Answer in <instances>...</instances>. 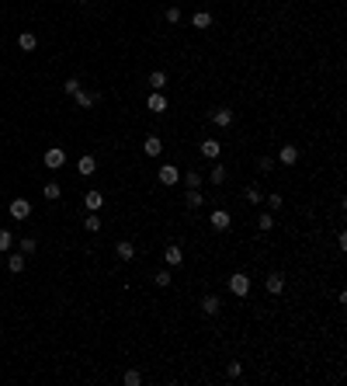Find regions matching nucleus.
I'll return each mask as SVG.
<instances>
[{"label":"nucleus","instance_id":"f257e3e1","mask_svg":"<svg viewBox=\"0 0 347 386\" xmlns=\"http://www.w3.org/2000/svg\"><path fill=\"white\" fill-rule=\"evenodd\" d=\"M229 292H233V296H240V300H243V296H247V292H250V278H247V275H243V272H236V275H229Z\"/></svg>","mask_w":347,"mask_h":386},{"label":"nucleus","instance_id":"f03ea898","mask_svg":"<svg viewBox=\"0 0 347 386\" xmlns=\"http://www.w3.org/2000/svg\"><path fill=\"white\" fill-rule=\"evenodd\" d=\"M208 223H212V230H215V233H222V230H229V223H233V220H229V212H226V209H212Z\"/></svg>","mask_w":347,"mask_h":386},{"label":"nucleus","instance_id":"7ed1b4c3","mask_svg":"<svg viewBox=\"0 0 347 386\" xmlns=\"http://www.w3.org/2000/svg\"><path fill=\"white\" fill-rule=\"evenodd\" d=\"M63 164H66V154H63L59 146H49V150H45V167H49V170H59Z\"/></svg>","mask_w":347,"mask_h":386},{"label":"nucleus","instance_id":"20e7f679","mask_svg":"<svg viewBox=\"0 0 347 386\" xmlns=\"http://www.w3.org/2000/svg\"><path fill=\"white\" fill-rule=\"evenodd\" d=\"M177 181H181V170H177L174 164H163V167H160V184H167V188H174Z\"/></svg>","mask_w":347,"mask_h":386},{"label":"nucleus","instance_id":"39448f33","mask_svg":"<svg viewBox=\"0 0 347 386\" xmlns=\"http://www.w3.org/2000/svg\"><path fill=\"white\" fill-rule=\"evenodd\" d=\"M10 216H14V220H28V216H31V202H28V198H14V202H10Z\"/></svg>","mask_w":347,"mask_h":386},{"label":"nucleus","instance_id":"423d86ee","mask_svg":"<svg viewBox=\"0 0 347 386\" xmlns=\"http://www.w3.org/2000/svg\"><path fill=\"white\" fill-rule=\"evenodd\" d=\"M264 289H268L271 296H278V292L285 289V275H281V272H271V275L264 278Z\"/></svg>","mask_w":347,"mask_h":386},{"label":"nucleus","instance_id":"0eeeda50","mask_svg":"<svg viewBox=\"0 0 347 386\" xmlns=\"http://www.w3.org/2000/svg\"><path fill=\"white\" fill-rule=\"evenodd\" d=\"M146 108H149V112H156V115H160V112H167V98H163V90H153V94H149V101H146Z\"/></svg>","mask_w":347,"mask_h":386},{"label":"nucleus","instance_id":"6e6552de","mask_svg":"<svg viewBox=\"0 0 347 386\" xmlns=\"http://www.w3.org/2000/svg\"><path fill=\"white\" fill-rule=\"evenodd\" d=\"M219 154H222V143H219V140H202V156L219 160Z\"/></svg>","mask_w":347,"mask_h":386},{"label":"nucleus","instance_id":"1a4fd4ad","mask_svg":"<svg viewBox=\"0 0 347 386\" xmlns=\"http://www.w3.org/2000/svg\"><path fill=\"white\" fill-rule=\"evenodd\" d=\"M278 160H281L285 167H292V164H299V146H292V143H288V146H281V154H278Z\"/></svg>","mask_w":347,"mask_h":386},{"label":"nucleus","instance_id":"9d476101","mask_svg":"<svg viewBox=\"0 0 347 386\" xmlns=\"http://www.w3.org/2000/svg\"><path fill=\"white\" fill-rule=\"evenodd\" d=\"M115 254H118V261H132V258H136V247H132L129 240H118V244H115Z\"/></svg>","mask_w":347,"mask_h":386},{"label":"nucleus","instance_id":"9b49d317","mask_svg":"<svg viewBox=\"0 0 347 386\" xmlns=\"http://www.w3.org/2000/svg\"><path fill=\"white\" fill-rule=\"evenodd\" d=\"M142 150H146V156H160V154H163V143H160V136H146Z\"/></svg>","mask_w":347,"mask_h":386},{"label":"nucleus","instance_id":"f8f14e48","mask_svg":"<svg viewBox=\"0 0 347 386\" xmlns=\"http://www.w3.org/2000/svg\"><path fill=\"white\" fill-rule=\"evenodd\" d=\"M212 122H215L219 129H226V126H233V112H229V108H219V112H212Z\"/></svg>","mask_w":347,"mask_h":386},{"label":"nucleus","instance_id":"ddd939ff","mask_svg":"<svg viewBox=\"0 0 347 386\" xmlns=\"http://www.w3.org/2000/svg\"><path fill=\"white\" fill-rule=\"evenodd\" d=\"M219 310H222V303H219V296H205V300H202V313H205V316H215Z\"/></svg>","mask_w":347,"mask_h":386},{"label":"nucleus","instance_id":"4468645a","mask_svg":"<svg viewBox=\"0 0 347 386\" xmlns=\"http://www.w3.org/2000/svg\"><path fill=\"white\" fill-rule=\"evenodd\" d=\"M83 206H87L90 212H97V209L104 206V195H101V192H87V198H83Z\"/></svg>","mask_w":347,"mask_h":386},{"label":"nucleus","instance_id":"2eb2a0df","mask_svg":"<svg viewBox=\"0 0 347 386\" xmlns=\"http://www.w3.org/2000/svg\"><path fill=\"white\" fill-rule=\"evenodd\" d=\"M17 46H21V49H24V52H31V49H35V46H38V38H35V35H31V32H21V35H17Z\"/></svg>","mask_w":347,"mask_h":386},{"label":"nucleus","instance_id":"dca6fc26","mask_svg":"<svg viewBox=\"0 0 347 386\" xmlns=\"http://www.w3.org/2000/svg\"><path fill=\"white\" fill-rule=\"evenodd\" d=\"M76 170H80L83 178H90V174L97 170V164H94V156H80V164H76Z\"/></svg>","mask_w":347,"mask_h":386},{"label":"nucleus","instance_id":"f3484780","mask_svg":"<svg viewBox=\"0 0 347 386\" xmlns=\"http://www.w3.org/2000/svg\"><path fill=\"white\" fill-rule=\"evenodd\" d=\"M149 87H153V90H163V87H167V74H163V70H153V74H149Z\"/></svg>","mask_w":347,"mask_h":386},{"label":"nucleus","instance_id":"a211bd4d","mask_svg":"<svg viewBox=\"0 0 347 386\" xmlns=\"http://www.w3.org/2000/svg\"><path fill=\"white\" fill-rule=\"evenodd\" d=\"M163 258H167V264H181V261H184V254H181V247H174V244H170V247L163 250Z\"/></svg>","mask_w":347,"mask_h":386},{"label":"nucleus","instance_id":"6ab92c4d","mask_svg":"<svg viewBox=\"0 0 347 386\" xmlns=\"http://www.w3.org/2000/svg\"><path fill=\"white\" fill-rule=\"evenodd\" d=\"M7 268H10L14 275H21V272H24V254H10V258H7Z\"/></svg>","mask_w":347,"mask_h":386},{"label":"nucleus","instance_id":"aec40b11","mask_svg":"<svg viewBox=\"0 0 347 386\" xmlns=\"http://www.w3.org/2000/svg\"><path fill=\"white\" fill-rule=\"evenodd\" d=\"M208 24H212V14H208V10H198V14L191 18V28H208Z\"/></svg>","mask_w":347,"mask_h":386},{"label":"nucleus","instance_id":"412c9836","mask_svg":"<svg viewBox=\"0 0 347 386\" xmlns=\"http://www.w3.org/2000/svg\"><path fill=\"white\" fill-rule=\"evenodd\" d=\"M73 98H76V104H80V108H90V104H94V94H90V90H83V87H80Z\"/></svg>","mask_w":347,"mask_h":386},{"label":"nucleus","instance_id":"4be33fe9","mask_svg":"<svg viewBox=\"0 0 347 386\" xmlns=\"http://www.w3.org/2000/svg\"><path fill=\"white\" fill-rule=\"evenodd\" d=\"M202 202H205V195H202L198 188H188V206H191V209H198Z\"/></svg>","mask_w":347,"mask_h":386},{"label":"nucleus","instance_id":"5701e85b","mask_svg":"<svg viewBox=\"0 0 347 386\" xmlns=\"http://www.w3.org/2000/svg\"><path fill=\"white\" fill-rule=\"evenodd\" d=\"M42 195H45V198H49V202H52V198H59V195H63V188H59V184H56V181H49V184H45V192H42Z\"/></svg>","mask_w":347,"mask_h":386},{"label":"nucleus","instance_id":"b1692460","mask_svg":"<svg viewBox=\"0 0 347 386\" xmlns=\"http://www.w3.org/2000/svg\"><path fill=\"white\" fill-rule=\"evenodd\" d=\"M83 230H87V233H97V230H101V220H97V216L90 212V216L83 220Z\"/></svg>","mask_w":347,"mask_h":386},{"label":"nucleus","instance_id":"393cba45","mask_svg":"<svg viewBox=\"0 0 347 386\" xmlns=\"http://www.w3.org/2000/svg\"><path fill=\"white\" fill-rule=\"evenodd\" d=\"M247 202H254V206H257V202H264V195H261V188H257V184H250V188H247Z\"/></svg>","mask_w":347,"mask_h":386},{"label":"nucleus","instance_id":"a878e982","mask_svg":"<svg viewBox=\"0 0 347 386\" xmlns=\"http://www.w3.org/2000/svg\"><path fill=\"white\" fill-rule=\"evenodd\" d=\"M257 226H261V230H275V216H271V212H261Z\"/></svg>","mask_w":347,"mask_h":386},{"label":"nucleus","instance_id":"bb28decb","mask_svg":"<svg viewBox=\"0 0 347 386\" xmlns=\"http://www.w3.org/2000/svg\"><path fill=\"white\" fill-rule=\"evenodd\" d=\"M222 181H226V167L215 164V167H212V184H222Z\"/></svg>","mask_w":347,"mask_h":386},{"label":"nucleus","instance_id":"cd10ccee","mask_svg":"<svg viewBox=\"0 0 347 386\" xmlns=\"http://www.w3.org/2000/svg\"><path fill=\"white\" fill-rule=\"evenodd\" d=\"M226 372H229V380H240V376H243V366H240V362H229Z\"/></svg>","mask_w":347,"mask_h":386},{"label":"nucleus","instance_id":"c85d7f7f","mask_svg":"<svg viewBox=\"0 0 347 386\" xmlns=\"http://www.w3.org/2000/svg\"><path fill=\"white\" fill-rule=\"evenodd\" d=\"M122 380H125V386H139V383H142V376H139L136 369H129V372H125Z\"/></svg>","mask_w":347,"mask_h":386},{"label":"nucleus","instance_id":"c756f323","mask_svg":"<svg viewBox=\"0 0 347 386\" xmlns=\"http://www.w3.org/2000/svg\"><path fill=\"white\" fill-rule=\"evenodd\" d=\"M10 244H14L10 230H0V250H10Z\"/></svg>","mask_w":347,"mask_h":386},{"label":"nucleus","instance_id":"7c9ffc66","mask_svg":"<svg viewBox=\"0 0 347 386\" xmlns=\"http://www.w3.org/2000/svg\"><path fill=\"white\" fill-rule=\"evenodd\" d=\"M163 18H167V24H177V21H181V10H177V7H170Z\"/></svg>","mask_w":347,"mask_h":386},{"label":"nucleus","instance_id":"2f4dec72","mask_svg":"<svg viewBox=\"0 0 347 386\" xmlns=\"http://www.w3.org/2000/svg\"><path fill=\"white\" fill-rule=\"evenodd\" d=\"M202 184V174L198 170H188V188H198Z\"/></svg>","mask_w":347,"mask_h":386},{"label":"nucleus","instance_id":"473e14b6","mask_svg":"<svg viewBox=\"0 0 347 386\" xmlns=\"http://www.w3.org/2000/svg\"><path fill=\"white\" fill-rule=\"evenodd\" d=\"M153 282H156V286H160V289H167V286H170V272H160V275H156V278H153Z\"/></svg>","mask_w":347,"mask_h":386},{"label":"nucleus","instance_id":"72a5a7b5","mask_svg":"<svg viewBox=\"0 0 347 386\" xmlns=\"http://www.w3.org/2000/svg\"><path fill=\"white\" fill-rule=\"evenodd\" d=\"M264 198H268V209H271V212L281 209V195H264Z\"/></svg>","mask_w":347,"mask_h":386},{"label":"nucleus","instance_id":"f704fd0d","mask_svg":"<svg viewBox=\"0 0 347 386\" xmlns=\"http://www.w3.org/2000/svg\"><path fill=\"white\" fill-rule=\"evenodd\" d=\"M31 250H35V240L24 236V240H21V254H31Z\"/></svg>","mask_w":347,"mask_h":386},{"label":"nucleus","instance_id":"c9c22d12","mask_svg":"<svg viewBox=\"0 0 347 386\" xmlns=\"http://www.w3.org/2000/svg\"><path fill=\"white\" fill-rule=\"evenodd\" d=\"M63 90H66L69 98H73V94H76V90H80V84H76V80H66V84H63Z\"/></svg>","mask_w":347,"mask_h":386},{"label":"nucleus","instance_id":"e433bc0d","mask_svg":"<svg viewBox=\"0 0 347 386\" xmlns=\"http://www.w3.org/2000/svg\"><path fill=\"white\" fill-rule=\"evenodd\" d=\"M257 167H261V170H271L275 164H271V156H261V160H257Z\"/></svg>","mask_w":347,"mask_h":386},{"label":"nucleus","instance_id":"4c0bfd02","mask_svg":"<svg viewBox=\"0 0 347 386\" xmlns=\"http://www.w3.org/2000/svg\"><path fill=\"white\" fill-rule=\"evenodd\" d=\"M80 4H87V0H80Z\"/></svg>","mask_w":347,"mask_h":386}]
</instances>
